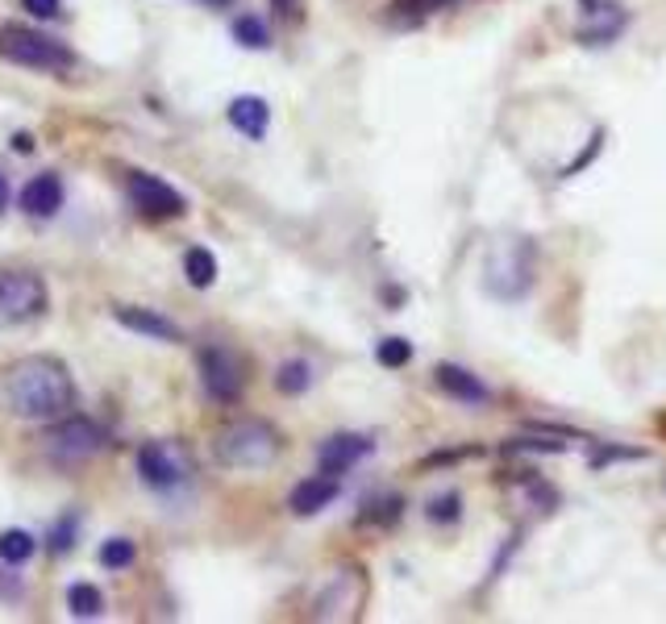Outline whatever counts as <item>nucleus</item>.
I'll list each match as a JSON object with an SVG mask.
<instances>
[{"instance_id": "1", "label": "nucleus", "mask_w": 666, "mask_h": 624, "mask_svg": "<svg viewBox=\"0 0 666 624\" xmlns=\"http://www.w3.org/2000/svg\"><path fill=\"white\" fill-rule=\"evenodd\" d=\"M0 400L17 420L50 425L59 416L75 413L79 392L63 358L54 354H25L0 370Z\"/></svg>"}, {"instance_id": "2", "label": "nucleus", "mask_w": 666, "mask_h": 624, "mask_svg": "<svg viewBox=\"0 0 666 624\" xmlns=\"http://www.w3.org/2000/svg\"><path fill=\"white\" fill-rule=\"evenodd\" d=\"M213 454L221 466L230 470H267L280 458V433L275 425H267L259 416H242L230 420L213 438Z\"/></svg>"}, {"instance_id": "3", "label": "nucleus", "mask_w": 666, "mask_h": 624, "mask_svg": "<svg viewBox=\"0 0 666 624\" xmlns=\"http://www.w3.org/2000/svg\"><path fill=\"white\" fill-rule=\"evenodd\" d=\"M0 59L25 71H50V75H63L75 68V50L67 42H59L54 34H42L34 25L22 22H4L0 25Z\"/></svg>"}, {"instance_id": "4", "label": "nucleus", "mask_w": 666, "mask_h": 624, "mask_svg": "<svg viewBox=\"0 0 666 624\" xmlns=\"http://www.w3.org/2000/svg\"><path fill=\"white\" fill-rule=\"evenodd\" d=\"M50 308V287L38 271L0 267V329H22L42 321Z\"/></svg>"}, {"instance_id": "5", "label": "nucleus", "mask_w": 666, "mask_h": 624, "mask_svg": "<svg viewBox=\"0 0 666 624\" xmlns=\"http://www.w3.org/2000/svg\"><path fill=\"white\" fill-rule=\"evenodd\" d=\"M533 242H504L499 250H492L488 267H483V287L496 301H525L533 287Z\"/></svg>"}, {"instance_id": "6", "label": "nucleus", "mask_w": 666, "mask_h": 624, "mask_svg": "<svg viewBox=\"0 0 666 624\" xmlns=\"http://www.w3.org/2000/svg\"><path fill=\"white\" fill-rule=\"evenodd\" d=\"M104 445H109L104 429L79 413H67V416H59V420H50L47 433H42V450H47L59 466L88 463V458H96Z\"/></svg>"}, {"instance_id": "7", "label": "nucleus", "mask_w": 666, "mask_h": 624, "mask_svg": "<svg viewBox=\"0 0 666 624\" xmlns=\"http://www.w3.org/2000/svg\"><path fill=\"white\" fill-rule=\"evenodd\" d=\"M196 367H200V388L205 395L221 404V408H234L246 392V370H242V358L234 350L225 346H205L200 350V358H196Z\"/></svg>"}, {"instance_id": "8", "label": "nucleus", "mask_w": 666, "mask_h": 624, "mask_svg": "<svg viewBox=\"0 0 666 624\" xmlns=\"http://www.w3.org/2000/svg\"><path fill=\"white\" fill-rule=\"evenodd\" d=\"M125 192H130V205L138 208L143 217H150V221H180L188 212V196L175 192L159 175H150V171H130Z\"/></svg>"}, {"instance_id": "9", "label": "nucleus", "mask_w": 666, "mask_h": 624, "mask_svg": "<svg viewBox=\"0 0 666 624\" xmlns=\"http://www.w3.org/2000/svg\"><path fill=\"white\" fill-rule=\"evenodd\" d=\"M134 466H138V479L146 487H155V491H175L188 479V458L171 441H146V445H138Z\"/></svg>"}, {"instance_id": "10", "label": "nucleus", "mask_w": 666, "mask_h": 624, "mask_svg": "<svg viewBox=\"0 0 666 624\" xmlns=\"http://www.w3.org/2000/svg\"><path fill=\"white\" fill-rule=\"evenodd\" d=\"M375 454V441L367 438V433H333V438L321 441V450H317V470L321 475H346V470H355L362 458H371Z\"/></svg>"}, {"instance_id": "11", "label": "nucleus", "mask_w": 666, "mask_h": 624, "mask_svg": "<svg viewBox=\"0 0 666 624\" xmlns=\"http://www.w3.org/2000/svg\"><path fill=\"white\" fill-rule=\"evenodd\" d=\"M113 321L121 329H130V333H143L150 342H184V329L163 317V313H155V308H138V304H118L113 308Z\"/></svg>"}, {"instance_id": "12", "label": "nucleus", "mask_w": 666, "mask_h": 624, "mask_svg": "<svg viewBox=\"0 0 666 624\" xmlns=\"http://www.w3.org/2000/svg\"><path fill=\"white\" fill-rule=\"evenodd\" d=\"M433 383H437V392H446L451 400H458V404H471V408H483V404H492V392H488V383L479 379L476 370L458 367V363H442V367L433 370Z\"/></svg>"}, {"instance_id": "13", "label": "nucleus", "mask_w": 666, "mask_h": 624, "mask_svg": "<svg viewBox=\"0 0 666 624\" xmlns=\"http://www.w3.org/2000/svg\"><path fill=\"white\" fill-rule=\"evenodd\" d=\"M342 495V479L337 475H309V479H300V484L292 487V495H287V509L292 516H317V512H325Z\"/></svg>"}, {"instance_id": "14", "label": "nucleus", "mask_w": 666, "mask_h": 624, "mask_svg": "<svg viewBox=\"0 0 666 624\" xmlns=\"http://www.w3.org/2000/svg\"><path fill=\"white\" fill-rule=\"evenodd\" d=\"M17 205H22L29 217H38V221H50V217L63 208V180H59L54 171H42V175L25 180V187L17 192Z\"/></svg>"}, {"instance_id": "15", "label": "nucleus", "mask_w": 666, "mask_h": 624, "mask_svg": "<svg viewBox=\"0 0 666 624\" xmlns=\"http://www.w3.org/2000/svg\"><path fill=\"white\" fill-rule=\"evenodd\" d=\"M225 117H230V125L238 130L242 138H250V142H262L267 138V130H271V109H267L262 96H234L230 109H225Z\"/></svg>"}, {"instance_id": "16", "label": "nucleus", "mask_w": 666, "mask_h": 624, "mask_svg": "<svg viewBox=\"0 0 666 624\" xmlns=\"http://www.w3.org/2000/svg\"><path fill=\"white\" fill-rule=\"evenodd\" d=\"M184 279H188L192 287H213L217 283V255L209 246H188L184 250Z\"/></svg>"}, {"instance_id": "17", "label": "nucleus", "mask_w": 666, "mask_h": 624, "mask_svg": "<svg viewBox=\"0 0 666 624\" xmlns=\"http://www.w3.org/2000/svg\"><path fill=\"white\" fill-rule=\"evenodd\" d=\"M67 608L75 621H100L104 616V591L92 583H72L67 587Z\"/></svg>"}, {"instance_id": "18", "label": "nucleus", "mask_w": 666, "mask_h": 624, "mask_svg": "<svg viewBox=\"0 0 666 624\" xmlns=\"http://www.w3.org/2000/svg\"><path fill=\"white\" fill-rule=\"evenodd\" d=\"M600 9H604V4H600ZM625 22H629V17L620 13L617 4H608V13H600V22L595 25H583L575 38H579L583 47H604V42H613L620 29H625Z\"/></svg>"}, {"instance_id": "19", "label": "nucleus", "mask_w": 666, "mask_h": 624, "mask_svg": "<svg viewBox=\"0 0 666 624\" xmlns=\"http://www.w3.org/2000/svg\"><path fill=\"white\" fill-rule=\"evenodd\" d=\"M34 554H38V537H34V533H25V529L0 533V562H4V566H25Z\"/></svg>"}, {"instance_id": "20", "label": "nucleus", "mask_w": 666, "mask_h": 624, "mask_svg": "<svg viewBox=\"0 0 666 624\" xmlns=\"http://www.w3.org/2000/svg\"><path fill=\"white\" fill-rule=\"evenodd\" d=\"M312 388V367L305 358H287L275 370V392L280 395H305Z\"/></svg>"}, {"instance_id": "21", "label": "nucleus", "mask_w": 666, "mask_h": 624, "mask_svg": "<svg viewBox=\"0 0 666 624\" xmlns=\"http://www.w3.org/2000/svg\"><path fill=\"white\" fill-rule=\"evenodd\" d=\"M230 34H234V42H238V47H246V50H267V47H271V29H267V22H262V17H255V13H242V17H234Z\"/></svg>"}, {"instance_id": "22", "label": "nucleus", "mask_w": 666, "mask_h": 624, "mask_svg": "<svg viewBox=\"0 0 666 624\" xmlns=\"http://www.w3.org/2000/svg\"><path fill=\"white\" fill-rule=\"evenodd\" d=\"M96 562H100L104 571H130V566L138 562V546H134L130 537H109V541H100Z\"/></svg>"}, {"instance_id": "23", "label": "nucleus", "mask_w": 666, "mask_h": 624, "mask_svg": "<svg viewBox=\"0 0 666 624\" xmlns=\"http://www.w3.org/2000/svg\"><path fill=\"white\" fill-rule=\"evenodd\" d=\"M458 0H392V22H425L433 13H442V9H454Z\"/></svg>"}, {"instance_id": "24", "label": "nucleus", "mask_w": 666, "mask_h": 624, "mask_svg": "<svg viewBox=\"0 0 666 624\" xmlns=\"http://www.w3.org/2000/svg\"><path fill=\"white\" fill-rule=\"evenodd\" d=\"M400 509H405V500L400 495H375V500H367L362 504V525H396L400 521Z\"/></svg>"}, {"instance_id": "25", "label": "nucleus", "mask_w": 666, "mask_h": 624, "mask_svg": "<svg viewBox=\"0 0 666 624\" xmlns=\"http://www.w3.org/2000/svg\"><path fill=\"white\" fill-rule=\"evenodd\" d=\"M342 583H346V575L333 578L330 591L317 600V608H312V616H317V621H337V616H346V603L358 600V596H346V591H342Z\"/></svg>"}, {"instance_id": "26", "label": "nucleus", "mask_w": 666, "mask_h": 624, "mask_svg": "<svg viewBox=\"0 0 666 624\" xmlns=\"http://www.w3.org/2000/svg\"><path fill=\"white\" fill-rule=\"evenodd\" d=\"M375 363H380L383 370H400L412 363V342L408 338H383V342H375Z\"/></svg>"}, {"instance_id": "27", "label": "nucleus", "mask_w": 666, "mask_h": 624, "mask_svg": "<svg viewBox=\"0 0 666 624\" xmlns=\"http://www.w3.org/2000/svg\"><path fill=\"white\" fill-rule=\"evenodd\" d=\"M650 458L645 450H625V445H604V441H592V454H588V463L600 470V466H613V463H642Z\"/></svg>"}, {"instance_id": "28", "label": "nucleus", "mask_w": 666, "mask_h": 624, "mask_svg": "<svg viewBox=\"0 0 666 624\" xmlns=\"http://www.w3.org/2000/svg\"><path fill=\"white\" fill-rule=\"evenodd\" d=\"M425 516L433 525H454L462 516V495L458 491H446V495H433L425 504Z\"/></svg>"}, {"instance_id": "29", "label": "nucleus", "mask_w": 666, "mask_h": 624, "mask_svg": "<svg viewBox=\"0 0 666 624\" xmlns=\"http://www.w3.org/2000/svg\"><path fill=\"white\" fill-rule=\"evenodd\" d=\"M75 529H79V521H67V516H63V521H59V525H54V529H50V554H72L75 550Z\"/></svg>"}, {"instance_id": "30", "label": "nucleus", "mask_w": 666, "mask_h": 624, "mask_svg": "<svg viewBox=\"0 0 666 624\" xmlns=\"http://www.w3.org/2000/svg\"><path fill=\"white\" fill-rule=\"evenodd\" d=\"M504 450H508V454H563L567 445H563V441H546V438H521V441H508Z\"/></svg>"}, {"instance_id": "31", "label": "nucleus", "mask_w": 666, "mask_h": 624, "mask_svg": "<svg viewBox=\"0 0 666 624\" xmlns=\"http://www.w3.org/2000/svg\"><path fill=\"white\" fill-rule=\"evenodd\" d=\"M22 9L34 22H54L63 13V0H22Z\"/></svg>"}, {"instance_id": "32", "label": "nucleus", "mask_w": 666, "mask_h": 624, "mask_svg": "<svg viewBox=\"0 0 666 624\" xmlns=\"http://www.w3.org/2000/svg\"><path fill=\"white\" fill-rule=\"evenodd\" d=\"M271 9H275V17L287 25L305 22V0H271Z\"/></svg>"}, {"instance_id": "33", "label": "nucleus", "mask_w": 666, "mask_h": 624, "mask_svg": "<svg viewBox=\"0 0 666 624\" xmlns=\"http://www.w3.org/2000/svg\"><path fill=\"white\" fill-rule=\"evenodd\" d=\"M34 146H38V138H34L29 130H17V134H13V150H17V155H29Z\"/></svg>"}, {"instance_id": "34", "label": "nucleus", "mask_w": 666, "mask_h": 624, "mask_svg": "<svg viewBox=\"0 0 666 624\" xmlns=\"http://www.w3.org/2000/svg\"><path fill=\"white\" fill-rule=\"evenodd\" d=\"M4 208H9V175L0 171V212H4Z\"/></svg>"}, {"instance_id": "35", "label": "nucleus", "mask_w": 666, "mask_h": 624, "mask_svg": "<svg viewBox=\"0 0 666 624\" xmlns=\"http://www.w3.org/2000/svg\"><path fill=\"white\" fill-rule=\"evenodd\" d=\"M200 4H209V9H234V0H200Z\"/></svg>"}]
</instances>
